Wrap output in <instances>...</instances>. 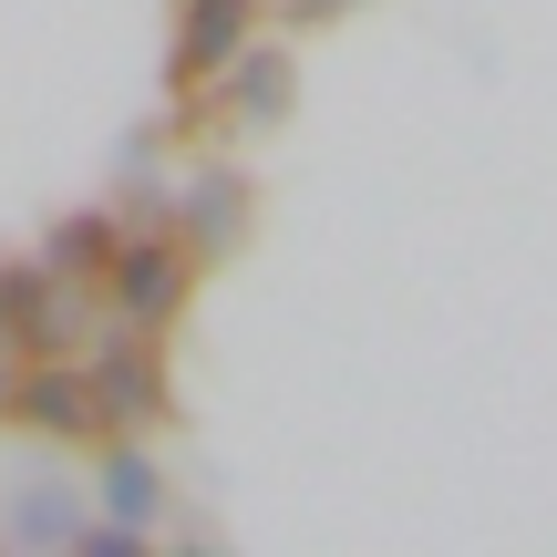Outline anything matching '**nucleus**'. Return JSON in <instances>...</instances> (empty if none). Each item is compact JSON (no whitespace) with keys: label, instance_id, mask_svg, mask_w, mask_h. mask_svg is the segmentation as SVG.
Returning <instances> with one entry per match:
<instances>
[{"label":"nucleus","instance_id":"9","mask_svg":"<svg viewBox=\"0 0 557 557\" xmlns=\"http://www.w3.org/2000/svg\"><path fill=\"white\" fill-rule=\"evenodd\" d=\"M11 537L21 547H73L83 537V506L62 496V485H21V496H11Z\"/></svg>","mask_w":557,"mask_h":557},{"label":"nucleus","instance_id":"8","mask_svg":"<svg viewBox=\"0 0 557 557\" xmlns=\"http://www.w3.org/2000/svg\"><path fill=\"white\" fill-rule=\"evenodd\" d=\"M103 517L135 527V537L165 517V475H156V455H145V444H114V455H103Z\"/></svg>","mask_w":557,"mask_h":557},{"label":"nucleus","instance_id":"4","mask_svg":"<svg viewBox=\"0 0 557 557\" xmlns=\"http://www.w3.org/2000/svg\"><path fill=\"white\" fill-rule=\"evenodd\" d=\"M248 41H259V0H176V83L186 94H207Z\"/></svg>","mask_w":557,"mask_h":557},{"label":"nucleus","instance_id":"3","mask_svg":"<svg viewBox=\"0 0 557 557\" xmlns=\"http://www.w3.org/2000/svg\"><path fill=\"white\" fill-rule=\"evenodd\" d=\"M83 382H94V423H156V413H165V372H156V341H145L135 320H114V331L94 341Z\"/></svg>","mask_w":557,"mask_h":557},{"label":"nucleus","instance_id":"5","mask_svg":"<svg viewBox=\"0 0 557 557\" xmlns=\"http://www.w3.org/2000/svg\"><path fill=\"white\" fill-rule=\"evenodd\" d=\"M0 413H21L32 423V434H94V382H83V361H52V351H32L11 372V403H0Z\"/></svg>","mask_w":557,"mask_h":557},{"label":"nucleus","instance_id":"1","mask_svg":"<svg viewBox=\"0 0 557 557\" xmlns=\"http://www.w3.org/2000/svg\"><path fill=\"white\" fill-rule=\"evenodd\" d=\"M103 310L114 320H135V331H165V320L186 310V278H197V248L186 238H165V227H135L124 238L114 227V248H103Z\"/></svg>","mask_w":557,"mask_h":557},{"label":"nucleus","instance_id":"12","mask_svg":"<svg viewBox=\"0 0 557 557\" xmlns=\"http://www.w3.org/2000/svg\"><path fill=\"white\" fill-rule=\"evenodd\" d=\"M11 372H21V351H11V341H0V403H11Z\"/></svg>","mask_w":557,"mask_h":557},{"label":"nucleus","instance_id":"2","mask_svg":"<svg viewBox=\"0 0 557 557\" xmlns=\"http://www.w3.org/2000/svg\"><path fill=\"white\" fill-rule=\"evenodd\" d=\"M0 341H11V351H73V341H83V299H73V278L41 269V259L0 269Z\"/></svg>","mask_w":557,"mask_h":557},{"label":"nucleus","instance_id":"11","mask_svg":"<svg viewBox=\"0 0 557 557\" xmlns=\"http://www.w3.org/2000/svg\"><path fill=\"white\" fill-rule=\"evenodd\" d=\"M351 0H289V21H341Z\"/></svg>","mask_w":557,"mask_h":557},{"label":"nucleus","instance_id":"6","mask_svg":"<svg viewBox=\"0 0 557 557\" xmlns=\"http://www.w3.org/2000/svg\"><path fill=\"white\" fill-rule=\"evenodd\" d=\"M289 83H299L289 52H278V41H248V52L218 73V114L238 124V135H269V124L289 114Z\"/></svg>","mask_w":557,"mask_h":557},{"label":"nucleus","instance_id":"7","mask_svg":"<svg viewBox=\"0 0 557 557\" xmlns=\"http://www.w3.org/2000/svg\"><path fill=\"white\" fill-rule=\"evenodd\" d=\"M238 218H248V186L227 176V165H207V176H186V186H176V238L197 248V259L238 238Z\"/></svg>","mask_w":557,"mask_h":557},{"label":"nucleus","instance_id":"10","mask_svg":"<svg viewBox=\"0 0 557 557\" xmlns=\"http://www.w3.org/2000/svg\"><path fill=\"white\" fill-rule=\"evenodd\" d=\"M114 227H124V218H103V207L62 218L52 238H41V269H62V278H94V269H103V248H114Z\"/></svg>","mask_w":557,"mask_h":557}]
</instances>
